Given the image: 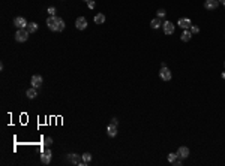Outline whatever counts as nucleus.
<instances>
[{
    "label": "nucleus",
    "mask_w": 225,
    "mask_h": 166,
    "mask_svg": "<svg viewBox=\"0 0 225 166\" xmlns=\"http://www.w3.org/2000/svg\"><path fill=\"white\" fill-rule=\"evenodd\" d=\"M173 165H176V166H180V165H182V160H179V159H177L176 162H173Z\"/></svg>",
    "instance_id": "obj_27"
},
{
    "label": "nucleus",
    "mask_w": 225,
    "mask_h": 166,
    "mask_svg": "<svg viewBox=\"0 0 225 166\" xmlns=\"http://www.w3.org/2000/svg\"><path fill=\"white\" fill-rule=\"evenodd\" d=\"M68 160L72 163V165H84V160H83V156H80V154H75V153H72V154H69L68 156Z\"/></svg>",
    "instance_id": "obj_2"
},
{
    "label": "nucleus",
    "mask_w": 225,
    "mask_h": 166,
    "mask_svg": "<svg viewBox=\"0 0 225 166\" xmlns=\"http://www.w3.org/2000/svg\"><path fill=\"white\" fill-rule=\"evenodd\" d=\"M30 82H32V87L39 88L41 85H42V77H41V75H33L32 79H30Z\"/></svg>",
    "instance_id": "obj_11"
},
{
    "label": "nucleus",
    "mask_w": 225,
    "mask_h": 166,
    "mask_svg": "<svg viewBox=\"0 0 225 166\" xmlns=\"http://www.w3.org/2000/svg\"><path fill=\"white\" fill-rule=\"evenodd\" d=\"M177 154H179V157H180V159H186V157H189V148H188V147H185V145L179 147Z\"/></svg>",
    "instance_id": "obj_12"
},
{
    "label": "nucleus",
    "mask_w": 225,
    "mask_h": 166,
    "mask_svg": "<svg viewBox=\"0 0 225 166\" xmlns=\"http://www.w3.org/2000/svg\"><path fill=\"white\" fill-rule=\"evenodd\" d=\"M177 159H179V154H177V153H170V154H168V162H170V163L176 162Z\"/></svg>",
    "instance_id": "obj_21"
},
{
    "label": "nucleus",
    "mask_w": 225,
    "mask_h": 166,
    "mask_svg": "<svg viewBox=\"0 0 225 166\" xmlns=\"http://www.w3.org/2000/svg\"><path fill=\"white\" fill-rule=\"evenodd\" d=\"M105 23V15L104 14H96L95 15V24H104Z\"/></svg>",
    "instance_id": "obj_17"
},
{
    "label": "nucleus",
    "mask_w": 225,
    "mask_h": 166,
    "mask_svg": "<svg viewBox=\"0 0 225 166\" xmlns=\"http://www.w3.org/2000/svg\"><path fill=\"white\" fill-rule=\"evenodd\" d=\"M177 26H179V27H182L183 30H188V29H191L192 23H191V20H189V18H180V20L177 21Z\"/></svg>",
    "instance_id": "obj_8"
},
{
    "label": "nucleus",
    "mask_w": 225,
    "mask_h": 166,
    "mask_svg": "<svg viewBox=\"0 0 225 166\" xmlns=\"http://www.w3.org/2000/svg\"><path fill=\"white\" fill-rule=\"evenodd\" d=\"M84 2H86V3H87V2H89V0H84Z\"/></svg>",
    "instance_id": "obj_31"
},
{
    "label": "nucleus",
    "mask_w": 225,
    "mask_h": 166,
    "mask_svg": "<svg viewBox=\"0 0 225 166\" xmlns=\"http://www.w3.org/2000/svg\"><path fill=\"white\" fill-rule=\"evenodd\" d=\"M150 27H152V29H159V27H162V21H161V18H153V20L150 21Z\"/></svg>",
    "instance_id": "obj_15"
},
{
    "label": "nucleus",
    "mask_w": 225,
    "mask_h": 166,
    "mask_svg": "<svg viewBox=\"0 0 225 166\" xmlns=\"http://www.w3.org/2000/svg\"><path fill=\"white\" fill-rule=\"evenodd\" d=\"M87 6H89V9H95V6H96L95 0H89V2H87Z\"/></svg>",
    "instance_id": "obj_25"
},
{
    "label": "nucleus",
    "mask_w": 225,
    "mask_h": 166,
    "mask_svg": "<svg viewBox=\"0 0 225 166\" xmlns=\"http://www.w3.org/2000/svg\"><path fill=\"white\" fill-rule=\"evenodd\" d=\"M162 30L165 35H173L174 33V24L171 21H164L162 23Z\"/></svg>",
    "instance_id": "obj_5"
},
{
    "label": "nucleus",
    "mask_w": 225,
    "mask_h": 166,
    "mask_svg": "<svg viewBox=\"0 0 225 166\" xmlns=\"http://www.w3.org/2000/svg\"><path fill=\"white\" fill-rule=\"evenodd\" d=\"M219 6V0H206L204 2V8L207 10H213Z\"/></svg>",
    "instance_id": "obj_9"
},
{
    "label": "nucleus",
    "mask_w": 225,
    "mask_h": 166,
    "mask_svg": "<svg viewBox=\"0 0 225 166\" xmlns=\"http://www.w3.org/2000/svg\"><path fill=\"white\" fill-rule=\"evenodd\" d=\"M159 77H161V79H164V81H171V78H173L170 69L167 68V66L165 68H161V70H159Z\"/></svg>",
    "instance_id": "obj_4"
},
{
    "label": "nucleus",
    "mask_w": 225,
    "mask_h": 166,
    "mask_svg": "<svg viewBox=\"0 0 225 166\" xmlns=\"http://www.w3.org/2000/svg\"><path fill=\"white\" fill-rule=\"evenodd\" d=\"M219 3H222V5L225 6V0H219Z\"/></svg>",
    "instance_id": "obj_29"
},
{
    "label": "nucleus",
    "mask_w": 225,
    "mask_h": 166,
    "mask_svg": "<svg viewBox=\"0 0 225 166\" xmlns=\"http://www.w3.org/2000/svg\"><path fill=\"white\" fill-rule=\"evenodd\" d=\"M47 12L50 14V17H56V8H54V6H50Z\"/></svg>",
    "instance_id": "obj_22"
},
{
    "label": "nucleus",
    "mask_w": 225,
    "mask_h": 166,
    "mask_svg": "<svg viewBox=\"0 0 225 166\" xmlns=\"http://www.w3.org/2000/svg\"><path fill=\"white\" fill-rule=\"evenodd\" d=\"M107 133H108V136L110 138H114V136H117V126L116 124H108L107 127Z\"/></svg>",
    "instance_id": "obj_13"
},
{
    "label": "nucleus",
    "mask_w": 225,
    "mask_h": 166,
    "mask_svg": "<svg viewBox=\"0 0 225 166\" xmlns=\"http://www.w3.org/2000/svg\"><path fill=\"white\" fill-rule=\"evenodd\" d=\"M44 144H45V147H51L53 145V138H45V141H44Z\"/></svg>",
    "instance_id": "obj_24"
},
{
    "label": "nucleus",
    "mask_w": 225,
    "mask_h": 166,
    "mask_svg": "<svg viewBox=\"0 0 225 166\" xmlns=\"http://www.w3.org/2000/svg\"><path fill=\"white\" fill-rule=\"evenodd\" d=\"M81 156H83V160H84V165H89L90 160H92V154H90V153H84V154H81Z\"/></svg>",
    "instance_id": "obj_20"
},
{
    "label": "nucleus",
    "mask_w": 225,
    "mask_h": 166,
    "mask_svg": "<svg viewBox=\"0 0 225 166\" xmlns=\"http://www.w3.org/2000/svg\"><path fill=\"white\" fill-rule=\"evenodd\" d=\"M47 26L51 31H57V17H48L47 18Z\"/></svg>",
    "instance_id": "obj_7"
},
{
    "label": "nucleus",
    "mask_w": 225,
    "mask_h": 166,
    "mask_svg": "<svg viewBox=\"0 0 225 166\" xmlns=\"http://www.w3.org/2000/svg\"><path fill=\"white\" fill-rule=\"evenodd\" d=\"M30 33L27 29H18L17 30V33H15V40L17 42H26V40L29 39Z\"/></svg>",
    "instance_id": "obj_1"
},
{
    "label": "nucleus",
    "mask_w": 225,
    "mask_h": 166,
    "mask_svg": "<svg viewBox=\"0 0 225 166\" xmlns=\"http://www.w3.org/2000/svg\"><path fill=\"white\" fill-rule=\"evenodd\" d=\"M75 27L78 30H84L87 27V20H86L84 17H78V18L75 20Z\"/></svg>",
    "instance_id": "obj_10"
},
{
    "label": "nucleus",
    "mask_w": 225,
    "mask_h": 166,
    "mask_svg": "<svg viewBox=\"0 0 225 166\" xmlns=\"http://www.w3.org/2000/svg\"><path fill=\"white\" fill-rule=\"evenodd\" d=\"M14 24H15L17 29H27V26H29V23L26 21V18H23V17H17L14 20Z\"/></svg>",
    "instance_id": "obj_6"
},
{
    "label": "nucleus",
    "mask_w": 225,
    "mask_h": 166,
    "mask_svg": "<svg viewBox=\"0 0 225 166\" xmlns=\"http://www.w3.org/2000/svg\"><path fill=\"white\" fill-rule=\"evenodd\" d=\"M158 18H162V17H165L167 15V10L165 9H158Z\"/></svg>",
    "instance_id": "obj_23"
},
{
    "label": "nucleus",
    "mask_w": 225,
    "mask_h": 166,
    "mask_svg": "<svg viewBox=\"0 0 225 166\" xmlns=\"http://www.w3.org/2000/svg\"><path fill=\"white\" fill-rule=\"evenodd\" d=\"M192 38V33H191V30H183V33H182V36H180V39L183 40V42H189Z\"/></svg>",
    "instance_id": "obj_14"
},
{
    "label": "nucleus",
    "mask_w": 225,
    "mask_h": 166,
    "mask_svg": "<svg viewBox=\"0 0 225 166\" xmlns=\"http://www.w3.org/2000/svg\"><path fill=\"white\" fill-rule=\"evenodd\" d=\"M111 123H113V124H116V126H117V124H119V120H117V118H116V117H114V118H113V121H111Z\"/></svg>",
    "instance_id": "obj_28"
},
{
    "label": "nucleus",
    "mask_w": 225,
    "mask_h": 166,
    "mask_svg": "<svg viewBox=\"0 0 225 166\" xmlns=\"http://www.w3.org/2000/svg\"><path fill=\"white\" fill-rule=\"evenodd\" d=\"M51 156H53V153H51V150H44L42 151V154H41V162L44 163V165H50V162H51Z\"/></svg>",
    "instance_id": "obj_3"
},
{
    "label": "nucleus",
    "mask_w": 225,
    "mask_h": 166,
    "mask_svg": "<svg viewBox=\"0 0 225 166\" xmlns=\"http://www.w3.org/2000/svg\"><path fill=\"white\" fill-rule=\"evenodd\" d=\"M222 78L225 79V72H222Z\"/></svg>",
    "instance_id": "obj_30"
},
{
    "label": "nucleus",
    "mask_w": 225,
    "mask_h": 166,
    "mask_svg": "<svg viewBox=\"0 0 225 166\" xmlns=\"http://www.w3.org/2000/svg\"><path fill=\"white\" fill-rule=\"evenodd\" d=\"M65 26H66L65 21L62 20L60 17H57V31H63L65 30Z\"/></svg>",
    "instance_id": "obj_19"
},
{
    "label": "nucleus",
    "mask_w": 225,
    "mask_h": 166,
    "mask_svg": "<svg viewBox=\"0 0 225 166\" xmlns=\"http://www.w3.org/2000/svg\"><path fill=\"white\" fill-rule=\"evenodd\" d=\"M198 31H200V29H198L197 26H191V33H192V35H195Z\"/></svg>",
    "instance_id": "obj_26"
},
{
    "label": "nucleus",
    "mask_w": 225,
    "mask_h": 166,
    "mask_svg": "<svg viewBox=\"0 0 225 166\" xmlns=\"http://www.w3.org/2000/svg\"><path fill=\"white\" fill-rule=\"evenodd\" d=\"M224 64H225V61H224Z\"/></svg>",
    "instance_id": "obj_32"
},
{
    "label": "nucleus",
    "mask_w": 225,
    "mask_h": 166,
    "mask_svg": "<svg viewBox=\"0 0 225 166\" xmlns=\"http://www.w3.org/2000/svg\"><path fill=\"white\" fill-rule=\"evenodd\" d=\"M26 96H27L29 99H35L36 96H38V91H36V88H35V87L29 88V90L26 91Z\"/></svg>",
    "instance_id": "obj_16"
},
{
    "label": "nucleus",
    "mask_w": 225,
    "mask_h": 166,
    "mask_svg": "<svg viewBox=\"0 0 225 166\" xmlns=\"http://www.w3.org/2000/svg\"><path fill=\"white\" fill-rule=\"evenodd\" d=\"M27 30H29V33H36L38 31V24L36 23H29V26H27Z\"/></svg>",
    "instance_id": "obj_18"
}]
</instances>
